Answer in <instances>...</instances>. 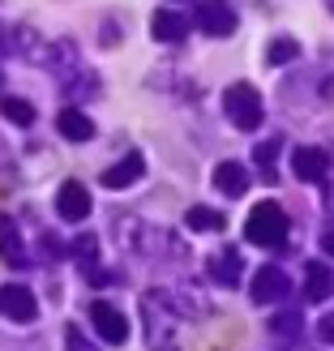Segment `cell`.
<instances>
[{"label":"cell","mask_w":334,"mask_h":351,"mask_svg":"<svg viewBox=\"0 0 334 351\" xmlns=\"http://www.w3.org/2000/svg\"><path fill=\"white\" fill-rule=\"evenodd\" d=\"M43 64L51 69V73L60 77V90L64 95H73V99H86V95H95L99 90V77L86 69V60L77 56V47L69 43V39H60V43H51L47 51H43Z\"/></svg>","instance_id":"1"},{"label":"cell","mask_w":334,"mask_h":351,"mask_svg":"<svg viewBox=\"0 0 334 351\" xmlns=\"http://www.w3.org/2000/svg\"><path fill=\"white\" fill-rule=\"evenodd\" d=\"M291 223L283 215V206L278 202H257L249 210V223H244V240L249 244H261V249H278V244L287 240Z\"/></svg>","instance_id":"2"},{"label":"cell","mask_w":334,"mask_h":351,"mask_svg":"<svg viewBox=\"0 0 334 351\" xmlns=\"http://www.w3.org/2000/svg\"><path fill=\"white\" fill-rule=\"evenodd\" d=\"M223 112H227V120H232L236 129H244V133L257 129V125H261V116H266V112H261V95L253 90L249 82L227 86V90H223Z\"/></svg>","instance_id":"3"},{"label":"cell","mask_w":334,"mask_h":351,"mask_svg":"<svg viewBox=\"0 0 334 351\" xmlns=\"http://www.w3.org/2000/svg\"><path fill=\"white\" fill-rule=\"evenodd\" d=\"M193 22H198V30L210 34V39H227V34L236 30V13H232L227 0H198Z\"/></svg>","instance_id":"4"},{"label":"cell","mask_w":334,"mask_h":351,"mask_svg":"<svg viewBox=\"0 0 334 351\" xmlns=\"http://www.w3.org/2000/svg\"><path fill=\"white\" fill-rule=\"evenodd\" d=\"M0 317L13 322V326H30L34 317H39V300H34V291L22 287V283L0 287Z\"/></svg>","instance_id":"5"},{"label":"cell","mask_w":334,"mask_h":351,"mask_svg":"<svg viewBox=\"0 0 334 351\" xmlns=\"http://www.w3.org/2000/svg\"><path fill=\"white\" fill-rule=\"evenodd\" d=\"M287 291H291V278L278 266H261L253 274V287H249L253 304H278V300H287Z\"/></svg>","instance_id":"6"},{"label":"cell","mask_w":334,"mask_h":351,"mask_svg":"<svg viewBox=\"0 0 334 351\" xmlns=\"http://www.w3.org/2000/svg\"><path fill=\"white\" fill-rule=\"evenodd\" d=\"M91 322H95V330H99V339L103 343H125L129 339V322H125V313H120L116 304H108V300H95L91 304Z\"/></svg>","instance_id":"7"},{"label":"cell","mask_w":334,"mask_h":351,"mask_svg":"<svg viewBox=\"0 0 334 351\" xmlns=\"http://www.w3.org/2000/svg\"><path fill=\"white\" fill-rule=\"evenodd\" d=\"M56 210H60V219H86L91 215V189L77 184V180H64L60 193H56Z\"/></svg>","instance_id":"8"},{"label":"cell","mask_w":334,"mask_h":351,"mask_svg":"<svg viewBox=\"0 0 334 351\" xmlns=\"http://www.w3.org/2000/svg\"><path fill=\"white\" fill-rule=\"evenodd\" d=\"M291 171L300 176V180H309V184L326 180V171H330L326 150H318V146H300V150H291Z\"/></svg>","instance_id":"9"},{"label":"cell","mask_w":334,"mask_h":351,"mask_svg":"<svg viewBox=\"0 0 334 351\" xmlns=\"http://www.w3.org/2000/svg\"><path fill=\"white\" fill-rule=\"evenodd\" d=\"M0 257H5L13 270H26L30 266V253H26V244H22V232H17V223L9 215H0Z\"/></svg>","instance_id":"10"},{"label":"cell","mask_w":334,"mask_h":351,"mask_svg":"<svg viewBox=\"0 0 334 351\" xmlns=\"http://www.w3.org/2000/svg\"><path fill=\"white\" fill-rule=\"evenodd\" d=\"M142 176H146V159L137 150H129L120 163H112L108 171H103V184H108V189H129V184L142 180Z\"/></svg>","instance_id":"11"},{"label":"cell","mask_w":334,"mask_h":351,"mask_svg":"<svg viewBox=\"0 0 334 351\" xmlns=\"http://www.w3.org/2000/svg\"><path fill=\"white\" fill-rule=\"evenodd\" d=\"M30 47H43L34 30H26V26H5V22H0V56H34ZM34 60H39V56H34Z\"/></svg>","instance_id":"12"},{"label":"cell","mask_w":334,"mask_h":351,"mask_svg":"<svg viewBox=\"0 0 334 351\" xmlns=\"http://www.w3.org/2000/svg\"><path fill=\"white\" fill-rule=\"evenodd\" d=\"M240 274H244V257L236 249H219V253H210V278L223 287H236L240 283Z\"/></svg>","instance_id":"13"},{"label":"cell","mask_w":334,"mask_h":351,"mask_svg":"<svg viewBox=\"0 0 334 351\" xmlns=\"http://www.w3.org/2000/svg\"><path fill=\"white\" fill-rule=\"evenodd\" d=\"M330 291H334V270L326 261H309L305 266V295L313 304H322V300H330Z\"/></svg>","instance_id":"14"},{"label":"cell","mask_w":334,"mask_h":351,"mask_svg":"<svg viewBox=\"0 0 334 351\" xmlns=\"http://www.w3.org/2000/svg\"><path fill=\"white\" fill-rule=\"evenodd\" d=\"M150 34H154L159 43H180L184 34H189V17H184V13H176V9H163V13H154Z\"/></svg>","instance_id":"15"},{"label":"cell","mask_w":334,"mask_h":351,"mask_svg":"<svg viewBox=\"0 0 334 351\" xmlns=\"http://www.w3.org/2000/svg\"><path fill=\"white\" fill-rule=\"evenodd\" d=\"M56 129H60L64 142H91L95 137V125H91V116H86L82 108H64L56 116Z\"/></svg>","instance_id":"16"},{"label":"cell","mask_w":334,"mask_h":351,"mask_svg":"<svg viewBox=\"0 0 334 351\" xmlns=\"http://www.w3.org/2000/svg\"><path fill=\"white\" fill-rule=\"evenodd\" d=\"M215 184L227 193V197H240V193L249 189V171H244V163H232V159H227V163L215 167Z\"/></svg>","instance_id":"17"},{"label":"cell","mask_w":334,"mask_h":351,"mask_svg":"<svg viewBox=\"0 0 334 351\" xmlns=\"http://www.w3.org/2000/svg\"><path fill=\"white\" fill-rule=\"evenodd\" d=\"M0 116H5L9 125H17V129H30L34 125V108H30L26 99H13V95L0 99Z\"/></svg>","instance_id":"18"},{"label":"cell","mask_w":334,"mask_h":351,"mask_svg":"<svg viewBox=\"0 0 334 351\" xmlns=\"http://www.w3.org/2000/svg\"><path fill=\"white\" fill-rule=\"evenodd\" d=\"M184 223L193 227V232H223V215H219V210H210V206H193L189 215H184Z\"/></svg>","instance_id":"19"},{"label":"cell","mask_w":334,"mask_h":351,"mask_svg":"<svg viewBox=\"0 0 334 351\" xmlns=\"http://www.w3.org/2000/svg\"><path fill=\"white\" fill-rule=\"evenodd\" d=\"M296 56H300V43H296V39H274L270 51H266L270 64H287V60H296Z\"/></svg>","instance_id":"20"},{"label":"cell","mask_w":334,"mask_h":351,"mask_svg":"<svg viewBox=\"0 0 334 351\" xmlns=\"http://www.w3.org/2000/svg\"><path fill=\"white\" fill-rule=\"evenodd\" d=\"M270 335L274 339H296L300 335V317H296V313H278V317L270 322Z\"/></svg>","instance_id":"21"},{"label":"cell","mask_w":334,"mask_h":351,"mask_svg":"<svg viewBox=\"0 0 334 351\" xmlns=\"http://www.w3.org/2000/svg\"><path fill=\"white\" fill-rule=\"evenodd\" d=\"M142 313H146V317H154V322H167V317H159V295H146V300H142ZM154 351H167L159 326H154Z\"/></svg>","instance_id":"22"},{"label":"cell","mask_w":334,"mask_h":351,"mask_svg":"<svg viewBox=\"0 0 334 351\" xmlns=\"http://www.w3.org/2000/svg\"><path fill=\"white\" fill-rule=\"evenodd\" d=\"M274 154H278V142H261L257 146V167L266 176H274Z\"/></svg>","instance_id":"23"},{"label":"cell","mask_w":334,"mask_h":351,"mask_svg":"<svg viewBox=\"0 0 334 351\" xmlns=\"http://www.w3.org/2000/svg\"><path fill=\"white\" fill-rule=\"evenodd\" d=\"M64 347H69V351H95L91 343H86V335H82L77 326H69V330H64Z\"/></svg>","instance_id":"24"},{"label":"cell","mask_w":334,"mask_h":351,"mask_svg":"<svg viewBox=\"0 0 334 351\" xmlns=\"http://www.w3.org/2000/svg\"><path fill=\"white\" fill-rule=\"evenodd\" d=\"M318 339H322L326 347H334V313H326V317L318 322Z\"/></svg>","instance_id":"25"},{"label":"cell","mask_w":334,"mask_h":351,"mask_svg":"<svg viewBox=\"0 0 334 351\" xmlns=\"http://www.w3.org/2000/svg\"><path fill=\"white\" fill-rule=\"evenodd\" d=\"M322 253H330V257H334V227H330V232L322 236Z\"/></svg>","instance_id":"26"},{"label":"cell","mask_w":334,"mask_h":351,"mask_svg":"<svg viewBox=\"0 0 334 351\" xmlns=\"http://www.w3.org/2000/svg\"><path fill=\"white\" fill-rule=\"evenodd\" d=\"M330 9H334V0H330Z\"/></svg>","instance_id":"27"}]
</instances>
